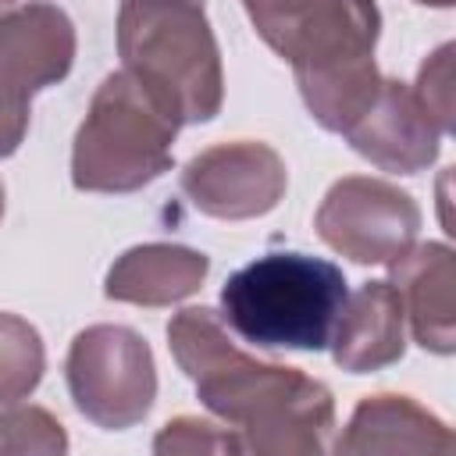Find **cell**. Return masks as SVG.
Masks as SVG:
<instances>
[{
	"mask_svg": "<svg viewBox=\"0 0 456 456\" xmlns=\"http://www.w3.org/2000/svg\"><path fill=\"white\" fill-rule=\"evenodd\" d=\"M289 185L285 160L256 139L217 142L182 167V192L192 207L217 221H246L271 214Z\"/></svg>",
	"mask_w": 456,
	"mask_h": 456,
	"instance_id": "9c48e42d",
	"label": "cell"
},
{
	"mask_svg": "<svg viewBox=\"0 0 456 456\" xmlns=\"http://www.w3.org/2000/svg\"><path fill=\"white\" fill-rule=\"evenodd\" d=\"M392 289L403 303V317L413 338L438 356L456 349V267L445 242H420L399 253L392 264Z\"/></svg>",
	"mask_w": 456,
	"mask_h": 456,
	"instance_id": "8fae6325",
	"label": "cell"
},
{
	"mask_svg": "<svg viewBox=\"0 0 456 456\" xmlns=\"http://www.w3.org/2000/svg\"><path fill=\"white\" fill-rule=\"evenodd\" d=\"M43 370L46 349L39 331L18 314H0V406L32 395Z\"/></svg>",
	"mask_w": 456,
	"mask_h": 456,
	"instance_id": "9a60e30c",
	"label": "cell"
},
{
	"mask_svg": "<svg viewBox=\"0 0 456 456\" xmlns=\"http://www.w3.org/2000/svg\"><path fill=\"white\" fill-rule=\"evenodd\" d=\"M182 121L125 68L107 75L75 132L71 182L82 192H135L171 167Z\"/></svg>",
	"mask_w": 456,
	"mask_h": 456,
	"instance_id": "5b68a950",
	"label": "cell"
},
{
	"mask_svg": "<svg viewBox=\"0 0 456 456\" xmlns=\"http://www.w3.org/2000/svg\"><path fill=\"white\" fill-rule=\"evenodd\" d=\"M378 36L374 0H306L285 28L274 53L292 64L299 96L321 128L342 135L378 96Z\"/></svg>",
	"mask_w": 456,
	"mask_h": 456,
	"instance_id": "7a4b0ae2",
	"label": "cell"
},
{
	"mask_svg": "<svg viewBox=\"0 0 456 456\" xmlns=\"http://www.w3.org/2000/svg\"><path fill=\"white\" fill-rule=\"evenodd\" d=\"M0 217H4V185H0Z\"/></svg>",
	"mask_w": 456,
	"mask_h": 456,
	"instance_id": "7402d4cb",
	"label": "cell"
},
{
	"mask_svg": "<svg viewBox=\"0 0 456 456\" xmlns=\"http://www.w3.org/2000/svg\"><path fill=\"white\" fill-rule=\"evenodd\" d=\"M452 431L410 395L381 392L356 403L335 452H449Z\"/></svg>",
	"mask_w": 456,
	"mask_h": 456,
	"instance_id": "5bb4252c",
	"label": "cell"
},
{
	"mask_svg": "<svg viewBox=\"0 0 456 456\" xmlns=\"http://www.w3.org/2000/svg\"><path fill=\"white\" fill-rule=\"evenodd\" d=\"M342 135L363 160L392 175L424 171L435 164L442 146V128L417 100V93L399 78H381L370 107Z\"/></svg>",
	"mask_w": 456,
	"mask_h": 456,
	"instance_id": "30bf717a",
	"label": "cell"
},
{
	"mask_svg": "<svg viewBox=\"0 0 456 456\" xmlns=\"http://www.w3.org/2000/svg\"><path fill=\"white\" fill-rule=\"evenodd\" d=\"M167 346L200 403L242 438V449L260 456H317L328 449L331 388L299 367L246 356L210 306L178 310L167 324Z\"/></svg>",
	"mask_w": 456,
	"mask_h": 456,
	"instance_id": "6da1fadb",
	"label": "cell"
},
{
	"mask_svg": "<svg viewBox=\"0 0 456 456\" xmlns=\"http://www.w3.org/2000/svg\"><path fill=\"white\" fill-rule=\"evenodd\" d=\"M121 68L182 125L210 121L224 103V71L203 0H121Z\"/></svg>",
	"mask_w": 456,
	"mask_h": 456,
	"instance_id": "277c9868",
	"label": "cell"
},
{
	"mask_svg": "<svg viewBox=\"0 0 456 456\" xmlns=\"http://www.w3.org/2000/svg\"><path fill=\"white\" fill-rule=\"evenodd\" d=\"M346 299V274L331 260L296 249L264 253L228 274L221 321L253 346L317 353L331 342Z\"/></svg>",
	"mask_w": 456,
	"mask_h": 456,
	"instance_id": "3957f363",
	"label": "cell"
},
{
	"mask_svg": "<svg viewBox=\"0 0 456 456\" xmlns=\"http://www.w3.org/2000/svg\"><path fill=\"white\" fill-rule=\"evenodd\" d=\"M331 356L349 374H370L392 367L406 353V317L392 281L360 285L331 331Z\"/></svg>",
	"mask_w": 456,
	"mask_h": 456,
	"instance_id": "7c38bea8",
	"label": "cell"
},
{
	"mask_svg": "<svg viewBox=\"0 0 456 456\" xmlns=\"http://www.w3.org/2000/svg\"><path fill=\"white\" fill-rule=\"evenodd\" d=\"M75 64V25L46 0L0 14V157H11L28 132L32 96L57 86Z\"/></svg>",
	"mask_w": 456,
	"mask_h": 456,
	"instance_id": "52a82bcc",
	"label": "cell"
},
{
	"mask_svg": "<svg viewBox=\"0 0 456 456\" xmlns=\"http://www.w3.org/2000/svg\"><path fill=\"white\" fill-rule=\"evenodd\" d=\"M417 100L428 107V114L435 118V125L442 128V135L452 132V43H442L417 75Z\"/></svg>",
	"mask_w": 456,
	"mask_h": 456,
	"instance_id": "ac0fdd59",
	"label": "cell"
},
{
	"mask_svg": "<svg viewBox=\"0 0 456 456\" xmlns=\"http://www.w3.org/2000/svg\"><path fill=\"white\" fill-rule=\"evenodd\" d=\"M0 452L61 456V452H68L64 424L43 406L7 403V410H0Z\"/></svg>",
	"mask_w": 456,
	"mask_h": 456,
	"instance_id": "2e32d148",
	"label": "cell"
},
{
	"mask_svg": "<svg viewBox=\"0 0 456 456\" xmlns=\"http://www.w3.org/2000/svg\"><path fill=\"white\" fill-rule=\"evenodd\" d=\"M153 452H160V456L189 452L192 456V452H246V449L232 428H217L200 417H175L153 438Z\"/></svg>",
	"mask_w": 456,
	"mask_h": 456,
	"instance_id": "e0dca14e",
	"label": "cell"
},
{
	"mask_svg": "<svg viewBox=\"0 0 456 456\" xmlns=\"http://www.w3.org/2000/svg\"><path fill=\"white\" fill-rule=\"evenodd\" d=\"M11 7H18V0H0V14H4V11H11Z\"/></svg>",
	"mask_w": 456,
	"mask_h": 456,
	"instance_id": "44dd1931",
	"label": "cell"
},
{
	"mask_svg": "<svg viewBox=\"0 0 456 456\" xmlns=\"http://www.w3.org/2000/svg\"><path fill=\"white\" fill-rule=\"evenodd\" d=\"M75 410L103 431L139 424L157 399V363L150 342L125 324H89L64 360Z\"/></svg>",
	"mask_w": 456,
	"mask_h": 456,
	"instance_id": "8992f818",
	"label": "cell"
},
{
	"mask_svg": "<svg viewBox=\"0 0 456 456\" xmlns=\"http://www.w3.org/2000/svg\"><path fill=\"white\" fill-rule=\"evenodd\" d=\"M303 4H306V0H242L249 21H253V28H256V36H260L271 50H278L285 28L292 25V18L299 14Z\"/></svg>",
	"mask_w": 456,
	"mask_h": 456,
	"instance_id": "d6986e66",
	"label": "cell"
},
{
	"mask_svg": "<svg viewBox=\"0 0 456 456\" xmlns=\"http://www.w3.org/2000/svg\"><path fill=\"white\" fill-rule=\"evenodd\" d=\"M210 271L207 253L178 242H142L125 249L103 281L107 299L135 306H171L192 296Z\"/></svg>",
	"mask_w": 456,
	"mask_h": 456,
	"instance_id": "4fadbf2b",
	"label": "cell"
},
{
	"mask_svg": "<svg viewBox=\"0 0 456 456\" xmlns=\"http://www.w3.org/2000/svg\"><path fill=\"white\" fill-rule=\"evenodd\" d=\"M317 235L353 264H392L420 232V207L385 178H338L314 217Z\"/></svg>",
	"mask_w": 456,
	"mask_h": 456,
	"instance_id": "ba28073f",
	"label": "cell"
},
{
	"mask_svg": "<svg viewBox=\"0 0 456 456\" xmlns=\"http://www.w3.org/2000/svg\"><path fill=\"white\" fill-rule=\"evenodd\" d=\"M417 4H428V7H452L456 0H417Z\"/></svg>",
	"mask_w": 456,
	"mask_h": 456,
	"instance_id": "ffe728a7",
	"label": "cell"
}]
</instances>
